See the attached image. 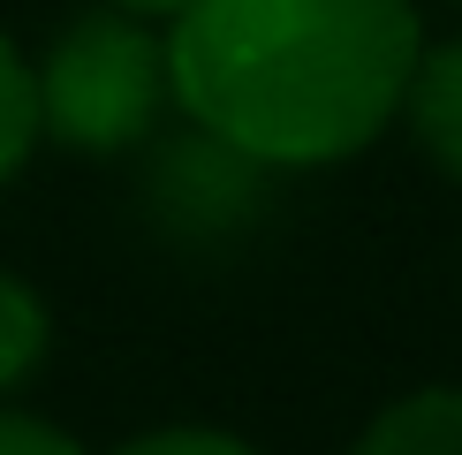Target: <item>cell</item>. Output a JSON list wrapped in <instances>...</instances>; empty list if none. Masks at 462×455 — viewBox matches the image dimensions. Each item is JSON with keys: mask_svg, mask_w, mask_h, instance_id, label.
<instances>
[{"mask_svg": "<svg viewBox=\"0 0 462 455\" xmlns=\"http://www.w3.org/2000/svg\"><path fill=\"white\" fill-rule=\"evenodd\" d=\"M417 46V0H189L167 23V84L213 144L311 175L394 129Z\"/></svg>", "mask_w": 462, "mask_h": 455, "instance_id": "1", "label": "cell"}, {"mask_svg": "<svg viewBox=\"0 0 462 455\" xmlns=\"http://www.w3.org/2000/svg\"><path fill=\"white\" fill-rule=\"evenodd\" d=\"M38 91V137L84 160H122L160 137L175 114V84H167V31L122 8H76L53 46L31 61Z\"/></svg>", "mask_w": 462, "mask_h": 455, "instance_id": "2", "label": "cell"}, {"mask_svg": "<svg viewBox=\"0 0 462 455\" xmlns=\"http://www.w3.org/2000/svg\"><path fill=\"white\" fill-rule=\"evenodd\" d=\"M258 175L265 167H250L243 152H227L213 144L205 129H189L182 144H167L160 160H152V205H160L167 220H182V228H198V236H227L250 205H258Z\"/></svg>", "mask_w": 462, "mask_h": 455, "instance_id": "3", "label": "cell"}, {"mask_svg": "<svg viewBox=\"0 0 462 455\" xmlns=\"http://www.w3.org/2000/svg\"><path fill=\"white\" fill-rule=\"evenodd\" d=\"M394 122L410 129V144L462 190V31H455V38H425V46H417Z\"/></svg>", "mask_w": 462, "mask_h": 455, "instance_id": "4", "label": "cell"}, {"mask_svg": "<svg viewBox=\"0 0 462 455\" xmlns=\"http://www.w3.org/2000/svg\"><path fill=\"white\" fill-rule=\"evenodd\" d=\"M349 455H462V387H410L394 395Z\"/></svg>", "mask_w": 462, "mask_h": 455, "instance_id": "5", "label": "cell"}, {"mask_svg": "<svg viewBox=\"0 0 462 455\" xmlns=\"http://www.w3.org/2000/svg\"><path fill=\"white\" fill-rule=\"evenodd\" d=\"M46 349H53V311H46V296H38L23 274L0 265V395L23 387V379L46 365Z\"/></svg>", "mask_w": 462, "mask_h": 455, "instance_id": "6", "label": "cell"}, {"mask_svg": "<svg viewBox=\"0 0 462 455\" xmlns=\"http://www.w3.org/2000/svg\"><path fill=\"white\" fill-rule=\"evenodd\" d=\"M38 152V91H31V53L0 31V190L23 175Z\"/></svg>", "mask_w": 462, "mask_h": 455, "instance_id": "7", "label": "cell"}, {"mask_svg": "<svg viewBox=\"0 0 462 455\" xmlns=\"http://www.w3.org/2000/svg\"><path fill=\"white\" fill-rule=\"evenodd\" d=\"M114 455H265V448L243 441V432H227V425H144Z\"/></svg>", "mask_w": 462, "mask_h": 455, "instance_id": "8", "label": "cell"}, {"mask_svg": "<svg viewBox=\"0 0 462 455\" xmlns=\"http://www.w3.org/2000/svg\"><path fill=\"white\" fill-rule=\"evenodd\" d=\"M0 455H91L69 425L53 417H31V410H0Z\"/></svg>", "mask_w": 462, "mask_h": 455, "instance_id": "9", "label": "cell"}, {"mask_svg": "<svg viewBox=\"0 0 462 455\" xmlns=\"http://www.w3.org/2000/svg\"><path fill=\"white\" fill-rule=\"evenodd\" d=\"M106 8H122V15H144V23H160V31H167V23H175V15L189 8V0H106Z\"/></svg>", "mask_w": 462, "mask_h": 455, "instance_id": "10", "label": "cell"}]
</instances>
